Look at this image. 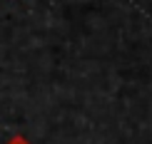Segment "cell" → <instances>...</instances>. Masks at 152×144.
I'll list each match as a JSON object with an SVG mask.
<instances>
[{
	"instance_id": "6da1fadb",
	"label": "cell",
	"mask_w": 152,
	"mask_h": 144,
	"mask_svg": "<svg viewBox=\"0 0 152 144\" xmlns=\"http://www.w3.org/2000/svg\"><path fill=\"white\" fill-rule=\"evenodd\" d=\"M8 144H30V142L25 139V137H20V134H15V137H12V139H10Z\"/></svg>"
}]
</instances>
